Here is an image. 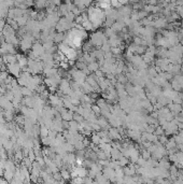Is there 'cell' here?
<instances>
[{"label": "cell", "mask_w": 183, "mask_h": 184, "mask_svg": "<svg viewBox=\"0 0 183 184\" xmlns=\"http://www.w3.org/2000/svg\"><path fill=\"white\" fill-rule=\"evenodd\" d=\"M3 57V61H5V64H11V63H16L17 61V57H16V54H5L2 55Z\"/></svg>", "instance_id": "obj_4"}, {"label": "cell", "mask_w": 183, "mask_h": 184, "mask_svg": "<svg viewBox=\"0 0 183 184\" xmlns=\"http://www.w3.org/2000/svg\"><path fill=\"white\" fill-rule=\"evenodd\" d=\"M16 57H17V63L22 68L27 66V64H28V58L27 57L24 56V55H21V54H16Z\"/></svg>", "instance_id": "obj_6"}, {"label": "cell", "mask_w": 183, "mask_h": 184, "mask_svg": "<svg viewBox=\"0 0 183 184\" xmlns=\"http://www.w3.org/2000/svg\"><path fill=\"white\" fill-rule=\"evenodd\" d=\"M5 20H0V32H2V29H3V27L5 26Z\"/></svg>", "instance_id": "obj_16"}, {"label": "cell", "mask_w": 183, "mask_h": 184, "mask_svg": "<svg viewBox=\"0 0 183 184\" xmlns=\"http://www.w3.org/2000/svg\"><path fill=\"white\" fill-rule=\"evenodd\" d=\"M73 120L78 123H82L83 121H84V118H83V115L79 114L78 112H75L73 113Z\"/></svg>", "instance_id": "obj_14"}, {"label": "cell", "mask_w": 183, "mask_h": 184, "mask_svg": "<svg viewBox=\"0 0 183 184\" xmlns=\"http://www.w3.org/2000/svg\"><path fill=\"white\" fill-rule=\"evenodd\" d=\"M87 68H88V70H90V72H95V71H97L99 68H100V66H99V64H98V63H96V61H92V63L87 64Z\"/></svg>", "instance_id": "obj_9"}, {"label": "cell", "mask_w": 183, "mask_h": 184, "mask_svg": "<svg viewBox=\"0 0 183 184\" xmlns=\"http://www.w3.org/2000/svg\"><path fill=\"white\" fill-rule=\"evenodd\" d=\"M21 92H22V95H23L24 97L34 95V90H31L30 88H28L27 86H21Z\"/></svg>", "instance_id": "obj_10"}, {"label": "cell", "mask_w": 183, "mask_h": 184, "mask_svg": "<svg viewBox=\"0 0 183 184\" xmlns=\"http://www.w3.org/2000/svg\"><path fill=\"white\" fill-rule=\"evenodd\" d=\"M2 176L5 178V180H7V181L11 183V181H12V179H13V176H14V171H11V170H8V169H5V172H3Z\"/></svg>", "instance_id": "obj_8"}, {"label": "cell", "mask_w": 183, "mask_h": 184, "mask_svg": "<svg viewBox=\"0 0 183 184\" xmlns=\"http://www.w3.org/2000/svg\"><path fill=\"white\" fill-rule=\"evenodd\" d=\"M49 128H47L44 125L40 126V137L41 138H44V137H47L49 136Z\"/></svg>", "instance_id": "obj_13"}, {"label": "cell", "mask_w": 183, "mask_h": 184, "mask_svg": "<svg viewBox=\"0 0 183 184\" xmlns=\"http://www.w3.org/2000/svg\"><path fill=\"white\" fill-rule=\"evenodd\" d=\"M7 70L10 72L11 75L17 78L22 72V67L20 66L17 61L16 63H11V64H7Z\"/></svg>", "instance_id": "obj_2"}, {"label": "cell", "mask_w": 183, "mask_h": 184, "mask_svg": "<svg viewBox=\"0 0 183 184\" xmlns=\"http://www.w3.org/2000/svg\"><path fill=\"white\" fill-rule=\"evenodd\" d=\"M90 140L94 144H100L101 143V137L98 133H93V135H90Z\"/></svg>", "instance_id": "obj_12"}, {"label": "cell", "mask_w": 183, "mask_h": 184, "mask_svg": "<svg viewBox=\"0 0 183 184\" xmlns=\"http://www.w3.org/2000/svg\"><path fill=\"white\" fill-rule=\"evenodd\" d=\"M2 65H5V61H3L2 55H0V68H1V66H2Z\"/></svg>", "instance_id": "obj_18"}, {"label": "cell", "mask_w": 183, "mask_h": 184, "mask_svg": "<svg viewBox=\"0 0 183 184\" xmlns=\"http://www.w3.org/2000/svg\"><path fill=\"white\" fill-rule=\"evenodd\" d=\"M27 156H28L29 159H30L31 161H36V154H35L34 149H31V150H29V153H28V155H27Z\"/></svg>", "instance_id": "obj_15"}, {"label": "cell", "mask_w": 183, "mask_h": 184, "mask_svg": "<svg viewBox=\"0 0 183 184\" xmlns=\"http://www.w3.org/2000/svg\"><path fill=\"white\" fill-rule=\"evenodd\" d=\"M3 148V144H2V141H1V139H0V149Z\"/></svg>", "instance_id": "obj_19"}, {"label": "cell", "mask_w": 183, "mask_h": 184, "mask_svg": "<svg viewBox=\"0 0 183 184\" xmlns=\"http://www.w3.org/2000/svg\"><path fill=\"white\" fill-rule=\"evenodd\" d=\"M73 113L71 110H69V109H65L64 111H63L62 113H60V115H62V118L65 121H68V122H70V121H72L73 120Z\"/></svg>", "instance_id": "obj_5"}, {"label": "cell", "mask_w": 183, "mask_h": 184, "mask_svg": "<svg viewBox=\"0 0 183 184\" xmlns=\"http://www.w3.org/2000/svg\"><path fill=\"white\" fill-rule=\"evenodd\" d=\"M31 51L34 52V53L36 54L39 58L41 57V55H43V54L45 53V50H44L43 44L40 43V42H38V41L34 42V44H32V48H31ZM40 60H41V59H40Z\"/></svg>", "instance_id": "obj_3"}, {"label": "cell", "mask_w": 183, "mask_h": 184, "mask_svg": "<svg viewBox=\"0 0 183 184\" xmlns=\"http://www.w3.org/2000/svg\"><path fill=\"white\" fill-rule=\"evenodd\" d=\"M90 42L93 44V46H95L96 49H100V46L102 45L105 42H108L105 32L101 31H94L92 35L90 36Z\"/></svg>", "instance_id": "obj_1"}, {"label": "cell", "mask_w": 183, "mask_h": 184, "mask_svg": "<svg viewBox=\"0 0 183 184\" xmlns=\"http://www.w3.org/2000/svg\"><path fill=\"white\" fill-rule=\"evenodd\" d=\"M64 38H65V32H57L55 33L54 36V42L55 43H60L64 41Z\"/></svg>", "instance_id": "obj_11"}, {"label": "cell", "mask_w": 183, "mask_h": 184, "mask_svg": "<svg viewBox=\"0 0 183 184\" xmlns=\"http://www.w3.org/2000/svg\"><path fill=\"white\" fill-rule=\"evenodd\" d=\"M155 133H156V135H163V129L162 128H157V129L155 130Z\"/></svg>", "instance_id": "obj_17"}, {"label": "cell", "mask_w": 183, "mask_h": 184, "mask_svg": "<svg viewBox=\"0 0 183 184\" xmlns=\"http://www.w3.org/2000/svg\"><path fill=\"white\" fill-rule=\"evenodd\" d=\"M47 0H36L35 1V3H34V5H35V8L36 9H38V10H43V9H45L47 8Z\"/></svg>", "instance_id": "obj_7"}]
</instances>
